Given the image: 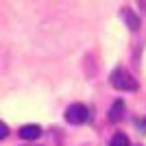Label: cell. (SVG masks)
<instances>
[{"mask_svg":"<svg viewBox=\"0 0 146 146\" xmlns=\"http://www.w3.org/2000/svg\"><path fill=\"white\" fill-rule=\"evenodd\" d=\"M120 15H122V20H124V24H127L131 31H137V29H140V18H137L131 9H127V7H124Z\"/></svg>","mask_w":146,"mask_h":146,"instance_id":"5b68a950","label":"cell"},{"mask_svg":"<svg viewBox=\"0 0 146 146\" xmlns=\"http://www.w3.org/2000/svg\"><path fill=\"white\" fill-rule=\"evenodd\" d=\"M42 135V127L39 124H24L20 127V137L22 140H37Z\"/></svg>","mask_w":146,"mask_h":146,"instance_id":"277c9868","label":"cell"},{"mask_svg":"<svg viewBox=\"0 0 146 146\" xmlns=\"http://www.w3.org/2000/svg\"><path fill=\"white\" fill-rule=\"evenodd\" d=\"M7 135H9V127H7V124H5V122H2V120H0V140H5V137H7Z\"/></svg>","mask_w":146,"mask_h":146,"instance_id":"52a82bcc","label":"cell"},{"mask_svg":"<svg viewBox=\"0 0 146 146\" xmlns=\"http://www.w3.org/2000/svg\"><path fill=\"white\" fill-rule=\"evenodd\" d=\"M111 146H129V137L124 133H116L111 137Z\"/></svg>","mask_w":146,"mask_h":146,"instance_id":"8992f818","label":"cell"},{"mask_svg":"<svg viewBox=\"0 0 146 146\" xmlns=\"http://www.w3.org/2000/svg\"><path fill=\"white\" fill-rule=\"evenodd\" d=\"M137 127H142V129H146V120H137Z\"/></svg>","mask_w":146,"mask_h":146,"instance_id":"ba28073f","label":"cell"},{"mask_svg":"<svg viewBox=\"0 0 146 146\" xmlns=\"http://www.w3.org/2000/svg\"><path fill=\"white\" fill-rule=\"evenodd\" d=\"M87 118H90V111L83 103H74L66 109V120L70 124H83V122H87Z\"/></svg>","mask_w":146,"mask_h":146,"instance_id":"7a4b0ae2","label":"cell"},{"mask_svg":"<svg viewBox=\"0 0 146 146\" xmlns=\"http://www.w3.org/2000/svg\"><path fill=\"white\" fill-rule=\"evenodd\" d=\"M111 85L116 87L120 92H135L137 90V81L133 79V74L124 70V68H116L113 72H111Z\"/></svg>","mask_w":146,"mask_h":146,"instance_id":"6da1fadb","label":"cell"},{"mask_svg":"<svg viewBox=\"0 0 146 146\" xmlns=\"http://www.w3.org/2000/svg\"><path fill=\"white\" fill-rule=\"evenodd\" d=\"M107 118H109V122L118 124V122L124 118V100H120V98H118L116 103L111 105V109H109V113H107Z\"/></svg>","mask_w":146,"mask_h":146,"instance_id":"3957f363","label":"cell"}]
</instances>
